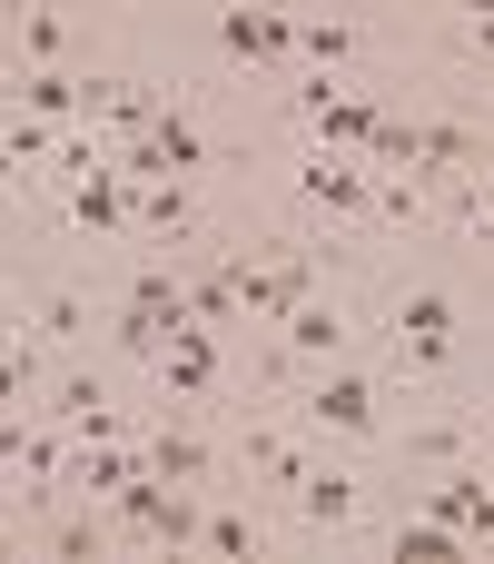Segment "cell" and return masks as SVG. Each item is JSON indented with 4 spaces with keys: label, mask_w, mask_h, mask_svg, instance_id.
<instances>
[{
    "label": "cell",
    "mask_w": 494,
    "mask_h": 564,
    "mask_svg": "<svg viewBox=\"0 0 494 564\" xmlns=\"http://www.w3.org/2000/svg\"><path fill=\"white\" fill-rule=\"evenodd\" d=\"M337 337H347V327H337V307H317V297H297V307H287V347H297V357H337Z\"/></svg>",
    "instance_id": "obj_12"
},
{
    "label": "cell",
    "mask_w": 494,
    "mask_h": 564,
    "mask_svg": "<svg viewBox=\"0 0 494 564\" xmlns=\"http://www.w3.org/2000/svg\"><path fill=\"white\" fill-rule=\"evenodd\" d=\"M20 387H30V357H0V406H10Z\"/></svg>",
    "instance_id": "obj_18"
},
{
    "label": "cell",
    "mask_w": 494,
    "mask_h": 564,
    "mask_svg": "<svg viewBox=\"0 0 494 564\" xmlns=\"http://www.w3.org/2000/svg\"><path fill=\"white\" fill-rule=\"evenodd\" d=\"M297 506H307L317 525H347V516H356V476H327V466H307V476H297Z\"/></svg>",
    "instance_id": "obj_10"
},
{
    "label": "cell",
    "mask_w": 494,
    "mask_h": 564,
    "mask_svg": "<svg viewBox=\"0 0 494 564\" xmlns=\"http://www.w3.org/2000/svg\"><path fill=\"white\" fill-rule=\"evenodd\" d=\"M297 178H307V198H317V208H376V178H366V169H347V159H307Z\"/></svg>",
    "instance_id": "obj_6"
},
{
    "label": "cell",
    "mask_w": 494,
    "mask_h": 564,
    "mask_svg": "<svg viewBox=\"0 0 494 564\" xmlns=\"http://www.w3.org/2000/svg\"><path fill=\"white\" fill-rule=\"evenodd\" d=\"M297 50H307L317 69H337V59L356 50V30H347V20H297Z\"/></svg>",
    "instance_id": "obj_14"
},
{
    "label": "cell",
    "mask_w": 494,
    "mask_h": 564,
    "mask_svg": "<svg viewBox=\"0 0 494 564\" xmlns=\"http://www.w3.org/2000/svg\"><path fill=\"white\" fill-rule=\"evenodd\" d=\"M475 30H485V50H494V10H475Z\"/></svg>",
    "instance_id": "obj_19"
},
{
    "label": "cell",
    "mask_w": 494,
    "mask_h": 564,
    "mask_svg": "<svg viewBox=\"0 0 494 564\" xmlns=\"http://www.w3.org/2000/svg\"><path fill=\"white\" fill-rule=\"evenodd\" d=\"M79 327H89V307H79L69 288H50V297H40V337H79Z\"/></svg>",
    "instance_id": "obj_16"
},
{
    "label": "cell",
    "mask_w": 494,
    "mask_h": 564,
    "mask_svg": "<svg viewBox=\"0 0 494 564\" xmlns=\"http://www.w3.org/2000/svg\"><path fill=\"white\" fill-rule=\"evenodd\" d=\"M198 545H218V555H248V545H257V525H248V516H208V525H198Z\"/></svg>",
    "instance_id": "obj_17"
},
{
    "label": "cell",
    "mask_w": 494,
    "mask_h": 564,
    "mask_svg": "<svg viewBox=\"0 0 494 564\" xmlns=\"http://www.w3.org/2000/svg\"><path fill=\"white\" fill-rule=\"evenodd\" d=\"M20 99H30L40 119H69V109H89V79H69V69H30Z\"/></svg>",
    "instance_id": "obj_11"
},
{
    "label": "cell",
    "mask_w": 494,
    "mask_h": 564,
    "mask_svg": "<svg viewBox=\"0 0 494 564\" xmlns=\"http://www.w3.org/2000/svg\"><path fill=\"white\" fill-rule=\"evenodd\" d=\"M188 317H198V327H228V317H238V288H228V268H208V278L188 288Z\"/></svg>",
    "instance_id": "obj_15"
},
{
    "label": "cell",
    "mask_w": 494,
    "mask_h": 564,
    "mask_svg": "<svg viewBox=\"0 0 494 564\" xmlns=\"http://www.w3.org/2000/svg\"><path fill=\"white\" fill-rule=\"evenodd\" d=\"M129 218H139V228H168V238H178V228H188V198H178V178H168V188L149 178V188L129 198Z\"/></svg>",
    "instance_id": "obj_13"
},
{
    "label": "cell",
    "mask_w": 494,
    "mask_h": 564,
    "mask_svg": "<svg viewBox=\"0 0 494 564\" xmlns=\"http://www.w3.org/2000/svg\"><path fill=\"white\" fill-rule=\"evenodd\" d=\"M307 119H317L327 139H356V149H376V129H386V119H376L366 99H347V89H327V79L307 89Z\"/></svg>",
    "instance_id": "obj_5"
},
{
    "label": "cell",
    "mask_w": 494,
    "mask_h": 564,
    "mask_svg": "<svg viewBox=\"0 0 494 564\" xmlns=\"http://www.w3.org/2000/svg\"><path fill=\"white\" fill-rule=\"evenodd\" d=\"M426 516L455 525V535H494V486L485 476H446V486H426Z\"/></svg>",
    "instance_id": "obj_2"
},
{
    "label": "cell",
    "mask_w": 494,
    "mask_h": 564,
    "mask_svg": "<svg viewBox=\"0 0 494 564\" xmlns=\"http://www.w3.org/2000/svg\"><path fill=\"white\" fill-rule=\"evenodd\" d=\"M139 456H149L158 486H198V476H208V446H198V436H149Z\"/></svg>",
    "instance_id": "obj_9"
},
{
    "label": "cell",
    "mask_w": 494,
    "mask_h": 564,
    "mask_svg": "<svg viewBox=\"0 0 494 564\" xmlns=\"http://www.w3.org/2000/svg\"><path fill=\"white\" fill-rule=\"evenodd\" d=\"M485 218H494V208H485Z\"/></svg>",
    "instance_id": "obj_20"
},
{
    "label": "cell",
    "mask_w": 494,
    "mask_h": 564,
    "mask_svg": "<svg viewBox=\"0 0 494 564\" xmlns=\"http://www.w3.org/2000/svg\"><path fill=\"white\" fill-rule=\"evenodd\" d=\"M129 307H149V317H168V327H198V317H188V278H178V268H139V278H129Z\"/></svg>",
    "instance_id": "obj_8"
},
{
    "label": "cell",
    "mask_w": 494,
    "mask_h": 564,
    "mask_svg": "<svg viewBox=\"0 0 494 564\" xmlns=\"http://www.w3.org/2000/svg\"><path fill=\"white\" fill-rule=\"evenodd\" d=\"M158 377H168L178 397H198V387L218 377V357H208V327H178V337L158 347Z\"/></svg>",
    "instance_id": "obj_7"
},
{
    "label": "cell",
    "mask_w": 494,
    "mask_h": 564,
    "mask_svg": "<svg viewBox=\"0 0 494 564\" xmlns=\"http://www.w3.org/2000/svg\"><path fill=\"white\" fill-rule=\"evenodd\" d=\"M396 337H406L416 357H446V347H455V297H446V288H416V297L396 307Z\"/></svg>",
    "instance_id": "obj_3"
},
{
    "label": "cell",
    "mask_w": 494,
    "mask_h": 564,
    "mask_svg": "<svg viewBox=\"0 0 494 564\" xmlns=\"http://www.w3.org/2000/svg\"><path fill=\"white\" fill-rule=\"evenodd\" d=\"M307 416L337 426V436H366V426H376V387H366V377H317V387H307Z\"/></svg>",
    "instance_id": "obj_1"
},
{
    "label": "cell",
    "mask_w": 494,
    "mask_h": 564,
    "mask_svg": "<svg viewBox=\"0 0 494 564\" xmlns=\"http://www.w3.org/2000/svg\"><path fill=\"white\" fill-rule=\"evenodd\" d=\"M218 40H228L238 59H277V50H297V20H277V10H248V0H238V10L218 20Z\"/></svg>",
    "instance_id": "obj_4"
}]
</instances>
